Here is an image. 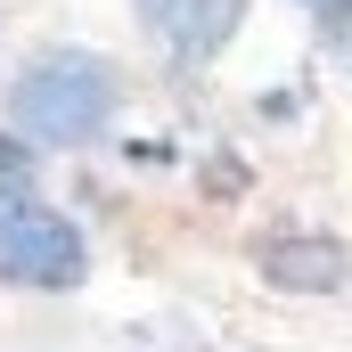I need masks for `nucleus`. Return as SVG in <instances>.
Listing matches in <instances>:
<instances>
[{
    "label": "nucleus",
    "mask_w": 352,
    "mask_h": 352,
    "mask_svg": "<svg viewBox=\"0 0 352 352\" xmlns=\"http://www.w3.org/2000/svg\"><path fill=\"white\" fill-rule=\"evenodd\" d=\"M123 107V74L98 50H41L8 82V131L25 148H90Z\"/></svg>",
    "instance_id": "f257e3e1"
},
{
    "label": "nucleus",
    "mask_w": 352,
    "mask_h": 352,
    "mask_svg": "<svg viewBox=\"0 0 352 352\" xmlns=\"http://www.w3.org/2000/svg\"><path fill=\"white\" fill-rule=\"evenodd\" d=\"M90 278V238L41 197H16L0 205V287H25V295H74Z\"/></svg>",
    "instance_id": "f03ea898"
},
{
    "label": "nucleus",
    "mask_w": 352,
    "mask_h": 352,
    "mask_svg": "<svg viewBox=\"0 0 352 352\" xmlns=\"http://www.w3.org/2000/svg\"><path fill=\"white\" fill-rule=\"evenodd\" d=\"M131 8H140V25H148L164 50H173L180 66H205V58L221 50L230 16H238L230 0H131Z\"/></svg>",
    "instance_id": "7ed1b4c3"
},
{
    "label": "nucleus",
    "mask_w": 352,
    "mask_h": 352,
    "mask_svg": "<svg viewBox=\"0 0 352 352\" xmlns=\"http://www.w3.org/2000/svg\"><path fill=\"white\" fill-rule=\"evenodd\" d=\"M263 278L287 295H336L344 287V246L336 238H278L263 246Z\"/></svg>",
    "instance_id": "20e7f679"
}]
</instances>
